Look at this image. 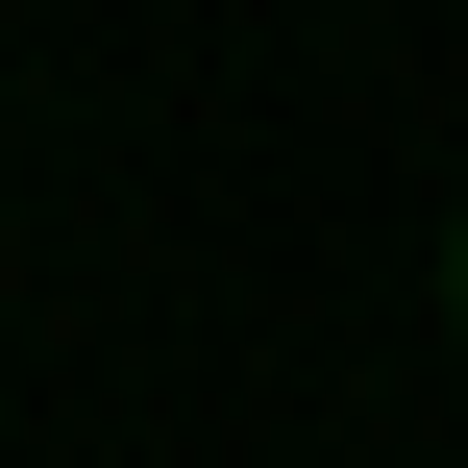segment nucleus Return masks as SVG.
<instances>
[{"mask_svg": "<svg viewBox=\"0 0 468 468\" xmlns=\"http://www.w3.org/2000/svg\"><path fill=\"white\" fill-rule=\"evenodd\" d=\"M444 346H468V222H444Z\"/></svg>", "mask_w": 468, "mask_h": 468, "instance_id": "obj_1", "label": "nucleus"}]
</instances>
